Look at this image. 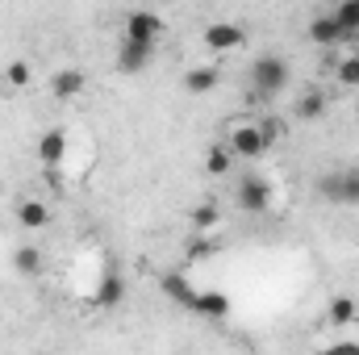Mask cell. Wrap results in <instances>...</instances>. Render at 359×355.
<instances>
[{"label":"cell","instance_id":"obj_1","mask_svg":"<svg viewBox=\"0 0 359 355\" xmlns=\"http://www.w3.org/2000/svg\"><path fill=\"white\" fill-rule=\"evenodd\" d=\"M288 80H292V72H288V63H284L280 55H259V59L251 63V100H255V105L276 100L280 92L288 88Z\"/></svg>","mask_w":359,"mask_h":355},{"label":"cell","instance_id":"obj_2","mask_svg":"<svg viewBox=\"0 0 359 355\" xmlns=\"http://www.w3.org/2000/svg\"><path fill=\"white\" fill-rule=\"evenodd\" d=\"M318 196L326 205H359V168H330L318 176Z\"/></svg>","mask_w":359,"mask_h":355},{"label":"cell","instance_id":"obj_3","mask_svg":"<svg viewBox=\"0 0 359 355\" xmlns=\"http://www.w3.org/2000/svg\"><path fill=\"white\" fill-rule=\"evenodd\" d=\"M234 196H238V209H247V213H268L271 201H276V188H271V180L259 176V172H243L238 184H234Z\"/></svg>","mask_w":359,"mask_h":355},{"label":"cell","instance_id":"obj_4","mask_svg":"<svg viewBox=\"0 0 359 355\" xmlns=\"http://www.w3.org/2000/svg\"><path fill=\"white\" fill-rule=\"evenodd\" d=\"M226 147L234 151V159H264L268 142L259 134V121H230L226 126Z\"/></svg>","mask_w":359,"mask_h":355},{"label":"cell","instance_id":"obj_5","mask_svg":"<svg viewBox=\"0 0 359 355\" xmlns=\"http://www.w3.org/2000/svg\"><path fill=\"white\" fill-rule=\"evenodd\" d=\"M163 34V17L151 13V8H130L126 13V25H121V38L130 42H142V46H155Z\"/></svg>","mask_w":359,"mask_h":355},{"label":"cell","instance_id":"obj_6","mask_svg":"<svg viewBox=\"0 0 359 355\" xmlns=\"http://www.w3.org/2000/svg\"><path fill=\"white\" fill-rule=\"evenodd\" d=\"M243 38H247V29H243L238 21H213V25H205V46H209V51H217V55L238 51V46H243Z\"/></svg>","mask_w":359,"mask_h":355},{"label":"cell","instance_id":"obj_7","mask_svg":"<svg viewBox=\"0 0 359 355\" xmlns=\"http://www.w3.org/2000/svg\"><path fill=\"white\" fill-rule=\"evenodd\" d=\"M151 59H155V46H142V42H130V38L117 42V72L138 76V72L151 67Z\"/></svg>","mask_w":359,"mask_h":355},{"label":"cell","instance_id":"obj_8","mask_svg":"<svg viewBox=\"0 0 359 355\" xmlns=\"http://www.w3.org/2000/svg\"><path fill=\"white\" fill-rule=\"evenodd\" d=\"M217 84H222V67L217 63H196V67L184 72V92L188 96H205V92H213Z\"/></svg>","mask_w":359,"mask_h":355},{"label":"cell","instance_id":"obj_9","mask_svg":"<svg viewBox=\"0 0 359 355\" xmlns=\"http://www.w3.org/2000/svg\"><path fill=\"white\" fill-rule=\"evenodd\" d=\"M17 226L21 230H46L50 226V205L38 196H21L17 201Z\"/></svg>","mask_w":359,"mask_h":355},{"label":"cell","instance_id":"obj_10","mask_svg":"<svg viewBox=\"0 0 359 355\" xmlns=\"http://www.w3.org/2000/svg\"><path fill=\"white\" fill-rule=\"evenodd\" d=\"M84 88H88V80H84L80 67H59V72L50 76V92H55V100H76Z\"/></svg>","mask_w":359,"mask_h":355},{"label":"cell","instance_id":"obj_11","mask_svg":"<svg viewBox=\"0 0 359 355\" xmlns=\"http://www.w3.org/2000/svg\"><path fill=\"white\" fill-rule=\"evenodd\" d=\"M92 301H96L100 309L121 305V301H126V276H121V272H104L100 284H96V293H92Z\"/></svg>","mask_w":359,"mask_h":355},{"label":"cell","instance_id":"obj_12","mask_svg":"<svg viewBox=\"0 0 359 355\" xmlns=\"http://www.w3.org/2000/svg\"><path fill=\"white\" fill-rule=\"evenodd\" d=\"M309 42H313V46H339V42H343V29H339L334 13H313V21H309Z\"/></svg>","mask_w":359,"mask_h":355},{"label":"cell","instance_id":"obj_13","mask_svg":"<svg viewBox=\"0 0 359 355\" xmlns=\"http://www.w3.org/2000/svg\"><path fill=\"white\" fill-rule=\"evenodd\" d=\"M38 159H42L46 168H59V163L67 159V134H63V130H46V134L38 138Z\"/></svg>","mask_w":359,"mask_h":355},{"label":"cell","instance_id":"obj_14","mask_svg":"<svg viewBox=\"0 0 359 355\" xmlns=\"http://www.w3.org/2000/svg\"><path fill=\"white\" fill-rule=\"evenodd\" d=\"M163 293H168L176 305H184V309H196V297H201V288H192V280L180 276V272H168V276H163Z\"/></svg>","mask_w":359,"mask_h":355},{"label":"cell","instance_id":"obj_15","mask_svg":"<svg viewBox=\"0 0 359 355\" xmlns=\"http://www.w3.org/2000/svg\"><path fill=\"white\" fill-rule=\"evenodd\" d=\"M326 109H330V96L322 88H305L297 96V117L301 121H318V117H326Z\"/></svg>","mask_w":359,"mask_h":355},{"label":"cell","instance_id":"obj_16","mask_svg":"<svg viewBox=\"0 0 359 355\" xmlns=\"http://www.w3.org/2000/svg\"><path fill=\"white\" fill-rule=\"evenodd\" d=\"M330 13H334V21H339V29H343V46L355 42L359 38V0H343V4H334Z\"/></svg>","mask_w":359,"mask_h":355},{"label":"cell","instance_id":"obj_17","mask_svg":"<svg viewBox=\"0 0 359 355\" xmlns=\"http://www.w3.org/2000/svg\"><path fill=\"white\" fill-rule=\"evenodd\" d=\"M205 172H209V176H230V172H234V151H230L226 142H213V147L205 151Z\"/></svg>","mask_w":359,"mask_h":355},{"label":"cell","instance_id":"obj_18","mask_svg":"<svg viewBox=\"0 0 359 355\" xmlns=\"http://www.w3.org/2000/svg\"><path fill=\"white\" fill-rule=\"evenodd\" d=\"M196 314H205V318H226V314H230V297H226L222 288H201Z\"/></svg>","mask_w":359,"mask_h":355},{"label":"cell","instance_id":"obj_19","mask_svg":"<svg viewBox=\"0 0 359 355\" xmlns=\"http://www.w3.org/2000/svg\"><path fill=\"white\" fill-rule=\"evenodd\" d=\"M42 264H46V260H42V251H38L34 243H25V247L13 251V267H17V276H38Z\"/></svg>","mask_w":359,"mask_h":355},{"label":"cell","instance_id":"obj_20","mask_svg":"<svg viewBox=\"0 0 359 355\" xmlns=\"http://www.w3.org/2000/svg\"><path fill=\"white\" fill-rule=\"evenodd\" d=\"M355 318H359L355 297H334V301H330V309H326V322H330V326H351Z\"/></svg>","mask_w":359,"mask_h":355},{"label":"cell","instance_id":"obj_21","mask_svg":"<svg viewBox=\"0 0 359 355\" xmlns=\"http://www.w3.org/2000/svg\"><path fill=\"white\" fill-rule=\"evenodd\" d=\"M188 222H192V230H196V234H209V230L222 222V209H217V201H201V205L192 209V217H188Z\"/></svg>","mask_w":359,"mask_h":355},{"label":"cell","instance_id":"obj_22","mask_svg":"<svg viewBox=\"0 0 359 355\" xmlns=\"http://www.w3.org/2000/svg\"><path fill=\"white\" fill-rule=\"evenodd\" d=\"M334 80H339L343 88H359V51L343 55V59L334 63Z\"/></svg>","mask_w":359,"mask_h":355},{"label":"cell","instance_id":"obj_23","mask_svg":"<svg viewBox=\"0 0 359 355\" xmlns=\"http://www.w3.org/2000/svg\"><path fill=\"white\" fill-rule=\"evenodd\" d=\"M259 134H264V142H268V151L288 134V126H284V117H276V113H268V117H259Z\"/></svg>","mask_w":359,"mask_h":355},{"label":"cell","instance_id":"obj_24","mask_svg":"<svg viewBox=\"0 0 359 355\" xmlns=\"http://www.w3.org/2000/svg\"><path fill=\"white\" fill-rule=\"evenodd\" d=\"M4 80H8V88H25V84L34 80V67H29L25 59H13V63L4 67Z\"/></svg>","mask_w":359,"mask_h":355},{"label":"cell","instance_id":"obj_25","mask_svg":"<svg viewBox=\"0 0 359 355\" xmlns=\"http://www.w3.org/2000/svg\"><path fill=\"white\" fill-rule=\"evenodd\" d=\"M322 355H359V343H355V339H347V335H343V339L326 343V347H322Z\"/></svg>","mask_w":359,"mask_h":355},{"label":"cell","instance_id":"obj_26","mask_svg":"<svg viewBox=\"0 0 359 355\" xmlns=\"http://www.w3.org/2000/svg\"><path fill=\"white\" fill-rule=\"evenodd\" d=\"M355 113H359V96H355Z\"/></svg>","mask_w":359,"mask_h":355}]
</instances>
